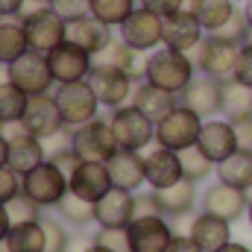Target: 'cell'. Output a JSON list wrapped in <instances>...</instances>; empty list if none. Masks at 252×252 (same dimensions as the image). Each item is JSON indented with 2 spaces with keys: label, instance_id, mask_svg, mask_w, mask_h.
Returning a JSON list of instances; mask_svg holds the SVG:
<instances>
[{
  "label": "cell",
  "instance_id": "cell-6",
  "mask_svg": "<svg viewBox=\"0 0 252 252\" xmlns=\"http://www.w3.org/2000/svg\"><path fill=\"white\" fill-rule=\"evenodd\" d=\"M238 53H241V44L226 41V38H220L214 32H205V38L199 41V47L190 56H193L199 73L214 76V79H229V76H235Z\"/></svg>",
  "mask_w": 252,
  "mask_h": 252
},
{
  "label": "cell",
  "instance_id": "cell-35",
  "mask_svg": "<svg viewBox=\"0 0 252 252\" xmlns=\"http://www.w3.org/2000/svg\"><path fill=\"white\" fill-rule=\"evenodd\" d=\"M138 9V0H91V15L118 30L126 18Z\"/></svg>",
  "mask_w": 252,
  "mask_h": 252
},
{
  "label": "cell",
  "instance_id": "cell-24",
  "mask_svg": "<svg viewBox=\"0 0 252 252\" xmlns=\"http://www.w3.org/2000/svg\"><path fill=\"white\" fill-rule=\"evenodd\" d=\"M97 226H129L135 220V193L124 188H112L103 199L94 202Z\"/></svg>",
  "mask_w": 252,
  "mask_h": 252
},
{
  "label": "cell",
  "instance_id": "cell-42",
  "mask_svg": "<svg viewBox=\"0 0 252 252\" xmlns=\"http://www.w3.org/2000/svg\"><path fill=\"white\" fill-rule=\"evenodd\" d=\"M18 190H21V176H18L9 164H3V167H0V205H6Z\"/></svg>",
  "mask_w": 252,
  "mask_h": 252
},
{
  "label": "cell",
  "instance_id": "cell-40",
  "mask_svg": "<svg viewBox=\"0 0 252 252\" xmlns=\"http://www.w3.org/2000/svg\"><path fill=\"white\" fill-rule=\"evenodd\" d=\"M44 223V232H47V252H67L70 250V235L59 220H50V217H41Z\"/></svg>",
  "mask_w": 252,
  "mask_h": 252
},
{
  "label": "cell",
  "instance_id": "cell-12",
  "mask_svg": "<svg viewBox=\"0 0 252 252\" xmlns=\"http://www.w3.org/2000/svg\"><path fill=\"white\" fill-rule=\"evenodd\" d=\"M47 62H50V70H53V79L56 85H67V82H82L88 79L91 67H94V56L88 50H82L79 44L67 41L64 38L62 44H56L50 53H47Z\"/></svg>",
  "mask_w": 252,
  "mask_h": 252
},
{
  "label": "cell",
  "instance_id": "cell-14",
  "mask_svg": "<svg viewBox=\"0 0 252 252\" xmlns=\"http://www.w3.org/2000/svg\"><path fill=\"white\" fill-rule=\"evenodd\" d=\"M179 106H185L190 112H196L202 121H211L220 115L223 109V79L196 73L190 79V85L179 94Z\"/></svg>",
  "mask_w": 252,
  "mask_h": 252
},
{
  "label": "cell",
  "instance_id": "cell-4",
  "mask_svg": "<svg viewBox=\"0 0 252 252\" xmlns=\"http://www.w3.org/2000/svg\"><path fill=\"white\" fill-rule=\"evenodd\" d=\"M88 85L94 88L100 106H106V109H121L126 103H132V94H135V76L115 64L94 62L91 73H88Z\"/></svg>",
  "mask_w": 252,
  "mask_h": 252
},
{
  "label": "cell",
  "instance_id": "cell-17",
  "mask_svg": "<svg viewBox=\"0 0 252 252\" xmlns=\"http://www.w3.org/2000/svg\"><path fill=\"white\" fill-rule=\"evenodd\" d=\"M67 185H70V193H76V196H82V199H88V202L103 199L109 190L115 188L106 161H79L76 170L70 173Z\"/></svg>",
  "mask_w": 252,
  "mask_h": 252
},
{
  "label": "cell",
  "instance_id": "cell-53",
  "mask_svg": "<svg viewBox=\"0 0 252 252\" xmlns=\"http://www.w3.org/2000/svg\"><path fill=\"white\" fill-rule=\"evenodd\" d=\"M244 15H247V21H250V27H252V0L244 3Z\"/></svg>",
  "mask_w": 252,
  "mask_h": 252
},
{
  "label": "cell",
  "instance_id": "cell-45",
  "mask_svg": "<svg viewBox=\"0 0 252 252\" xmlns=\"http://www.w3.org/2000/svg\"><path fill=\"white\" fill-rule=\"evenodd\" d=\"M138 6H144V9H150V12L167 18V15H173V12L182 9V0H138Z\"/></svg>",
  "mask_w": 252,
  "mask_h": 252
},
{
  "label": "cell",
  "instance_id": "cell-47",
  "mask_svg": "<svg viewBox=\"0 0 252 252\" xmlns=\"http://www.w3.org/2000/svg\"><path fill=\"white\" fill-rule=\"evenodd\" d=\"M167 252H202V247H199L190 235H176L173 244L167 247Z\"/></svg>",
  "mask_w": 252,
  "mask_h": 252
},
{
  "label": "cell",
  "instance_id": "cell-48",
  "mask_svg": "<svg viewBox=\"0 0 252 252\" xmlns=\"http://www.w3.org/2000/svg\"><path fill=\"white\" fill-rule=\"evenodd\" d=\"M30 0H0V15L3 18H18Z\"/></svg>",
  "mask_w": 252,
  "mask_h": 252
},
{
  "label": "cell",
  "instance_id": "cell-41",
  "mask_svg": "<svg viewBox=\"0 0 252 252\" xmlns=\"http://www.w3.org/2000/svg\"><path fill=\"white\" fill-rule=\"evenodd\" d=\"M50 6L62 15L64 21H73V18L91 15V0H50Z\"/></svg>",
  "mask_w": 252,
  "mask_h": 252
},
{
  "label": "cell",
  "instance_id": "cell-20",
  "mask_svg": "<svg viewBox=\"0 0 252 252\" xmlns=\"http://www.w3.org/2000/svg\"><path fill=\"white\" fill-rule=\"evenodd\" d=\"M202 38H205V30L193 12L179 9V12L164 18V44L167 47L182 50V53H193Z\"/></svg>",
  "mask_w": 252,
  "mask_h": 252
},
{
  "label": "cell",
  "instance_id": "cell-44",
  "mask_svg": "<svg viewBox=\"0 0 252 252\" xmlns=\"http://www.w3.org/2000/svg\"><path fill=\"white\" fill-rule=\"evenodd\" d=\"M232 126H235V135H238V150L252 153V115H244V118L232 121Z\"/></svg>",
  "mask_w": 252,
  "mask_h": 252
},
{
  "label": "cell",
  "instance_id": "cell-36",
  "mask_svg": "<svg viewBox=\"0 0 252 252\" xmlns=\"http://www.w3.org/2000/svg\"><path fill=\"white\" fill-rule=\"evenodd\" d=\"M179 158H182V170H185V179H193V182H202V179H208L211 173H217V164L193 144L188 150H182L179 153Z\"/></svg>",
  "mask_w": 252,
  "mask_h": 252
},
{
  "label": "cell",
  "instance_id": "cell-59",
  "mask_svg": "<svg viewBox=\"0 0 252 252\" xmlns=\"http://www.w3.org/2000/svg\"><path fill=\"white\" fill-rule=\"evenodd\" d=\"M250 41H252V32H250Z\"/></svg>",
  "mask_w": 252,
  "mask_h": 252
},
{
  "label": "cell",
  "instance_id": "cell-32",
  "mask_svg": "<svg viewBox=\"0 0 252 252\" xmlns=\"http://www.w3.org/2000/svg\"><path fill=\"white\" fill-rule=\"evenodd\" d=\"M56 211H59V217H62L64 223H70V226H76V229L97 223L94 202H88V199H82V196H76V193H70V190H67L62 199H59Z\"/></svg>",
  "mask_w": 252,
  "mask_h": 252
},
{
  "label": "cell",
  "instance_id": "cell-25",
  "mask_svg": "<svg viewBox=\"0 0 252 252\" xmlns=\"http://www.w3.org/2000/svg\"><path fill=\"white\" fill-rule=\"evenodd\" d=\"M41 161H47V150H44V141L30 135V132H21L15 138H9V167L18 173V176H27L30 170H35Z\"/></svg>",
  "mask_w": 252,
  "mask_h": 252
},
{
  "label": "cell",
  "instance_id": "cell-27",
  "mask_svg": "<svg viewBox=\"0 0 252 252\" xmlns=\"http://www.w3.org/2000/svg\"><path fill=\"white\" fill-rule=\"evenodd\" d=\"M132 103H135L153 124H158L161 118H167V115L179 106V97L170 94V91H164V88H156V85H150V82H138V85H135V94H132Z\"/></svg>",
  "mask_w": 252,
  "mask_h": 252
},
{
  "label": "cell",
  "instance_id": "cell-52",
  "mask_svg": "<svg viewBox=\"0 0 252 252\" xmlns=\"http://www.w3.org/2000/svg\"><path fill=\"white\" fill-rule=\"evenodd\" d=\"M82 252H112V250H106L103 244H97V241H91V244H88V247H85Z\"/></svg>",
  "mask_w": 252,
  "mask_h": 252
},
{
  "label": "cell",
  "instance_id": "cell-46",
  "mask_svg": "<svg viewBox=\"0 0 252 252\" xmlns=\"http://www.w3.org/2000/svg\"><path fill=\"white\" fill-rule=\"evenodd\" d=\"M150 214H161L158 211V202H156V193H135V217H150Z\"/></svg>",
  "mask_w": 252,
  "mask_h": 252
},
{
  "label": "cell",
  "instance_id": "cell-60",
  "mask_svg": "<svg viewBox=\"0 0 252 252\" xmlns=\"http://www.w3.org/2000/svg\"><path fill=\"white\" fill-rule=\"evenodd\" d=\"M0 21H3V15H0Z\"/></svg>",
  "mask_w": 252,
  "mask_h": 252
},
{
  "label": "cell",
  "instance_id": "cell-1",
  "mask_svg": "<svg viewBox=\"0 0 252 252\" xmlns=\"http://www.w3.org/2000/svg\"><path fill=\"white\" fill-rule=\"evenodd\" d=\"M193 76H196V62H193L190 53H182V50H173V47L161 44L158 50H153L147 56L144 82H150L156 88H164V91L179 97L190 85Z\"/></svg>",
  "mask_w": 252,
  "mask_h": 252
},
{
  "label": "cell",
  "instance_id": "cell-2",
  "mask_svg": "<svg viewBox=\"0 0 252 252\" xmlns=\"http://www.w3.org/2000/svg\"><path fill=\"white\" fill-rule=\"evenodd\" d=\"M18 18H21V24H24L30 50L50 53L56 44H62L64 38H67V21H64L50 3H38L35 9L21 12Z\"/></svg>",
  "mask_w": 252,
  "mask_h": 252
},
{
  "label": "cell",
  "instance_id": "cell-43",
  "mask_svg": "<svg viewBox=\"0 0 252 252\" xmlns=\"http://www.w3.org/2000/svg\"><path fill=\"white\" fill-rule=\"evenodd\" d=\"M235 79H241L244 85H250V88H252V41L241 44L238 64H235Z\"/></svg>",
  "mask_w": 252,
  "mask_h": 252
},
{
  "label": "cell",
  "instance_id": "cell-56",
  "mask_svg": "<svg viewBox=\"0 0 252 252\" xmlns=\"http://www.w3.org/2000/svg\"><path fill=\"white\" fill-rule=\"evenodd\" d=\"M30 3H50V0H30Z\"/></svg>",
  "mask_w": 252,
  "mask_h": 252
},
{
  "label": "cell",
  "instance_id": "cell-37",
  "mask_svg": "<svg viewBox=\"0 0 252 252\" xmlns=\"http://www.w3.org/2000/svg\"><path fill=\"white\" fill-rule=\"evenodd\" d=\"M6 214H9L12 226H18V223H32V220H41V205H38L32 196H27L24 190H18V193L6 202Z\"/></svg>",
  "mask_w": 252,
  "mask_h": 252
},
{
  "label": "cell",
  "instance_id": "cell-49",
  "mask_svg": "<svg viewBox=\"0 0 252 252\" xmlns=\"http://www.w3.org/2000/svg\"><path fill=\"white\" fill-rule=\"evenodd\" d=\"M9 229H12V220H9V214H6V205H0V244L6 241Z\"/></svg>",
  "mask_w": 252,
  "mask_h": 252
},
{
  "label": "cell",
  "instance_id": "cell-58",
  "mask_svg": "<svg viewBox=\"0 0 252 252\" xmlns=\"http://www.w3.org/2000/svg\"><path fill=\"white\" fill-rule=\"evenodd\" d=\"M0 129H3V121H0Z\"/></svg>",
  "mask_w": 252,
  "mask_h": 252
},
{
  "label": "cell",
  "instance_id": "cell-5",
  "mask_svg": "<svg viewBox=\"0 0 252 252\" xmlns=\"http://www.w3.org/2000/svg\"><path fill=\"white\" fill-rule=\"evenodd\" d=\"M3 70H6V79L15 82L30 97L50 94V88L56 85L50 62H47V53H38V50H27L18 62H12L9 67H3Z\"/></svg>",
  "mask_w": 252,
  "mask_h": 252
},
{
  "label": "cell",
  "instance_id": "cell-10",
  "mask_svg": "<svg viewBox=\"0 0 252 252\" xmlns=\"http://www.w3.org/2000/svg\"><path fill=\"white\" fill-rule=\"evenodd\" d=\"M118 35L138 53H153L164 44V18L138 6L124 24L118 27Z\"/></svg>",
  "mask_w": 252,
  "mask_h": 252
},
{
  "label": "cell",
  "instance_id": "cell-28",
  "mask_svg": "<svg viewBox=\"0 0 252 252\" xmlns=\"http://www.w3.org/2000/svg\"><path fill=\"white\" fill-rule=\"evenodd\" d=\"M27 50H30V41H27L21 18H3L0 21V67L18 62Z\"/></svg>",
  "mask_w": 252,
  "mask_h": 252
},
{
  "label": "cell",
  "instance_id": "cell-39",
  "mask_svg": "<svg viewBox=\"0 0 252 252\" xmlns=\"http://www.w3.org/2000/svg\"><path fill=\"white\" fill-rule=\"evenodd\" d=\"M94 241L112 252H132L129 250V226H100Z\"/></svg>",
  "mask_w": 252,
  "mask_h": 252
},
{
  "label": "cell",
  "instance_id": "cell-26",
  "mask_svg": "<svg viewBox=\"0 0 252 252\" xmlns=\"http://www.w3.org/2000/svg\"><path fill=\"white\" fill-rule=\"evenodd\" d=\"M156 193V202H158V211L167 217V220H179L193 211L196 205V182L193 179H179L176 185L161 190H153Z\"/></svg>",
  "mask_w": 252,
  "mask_h": 252
},
{
  "label": "cell",
  "instance_id": "cell-8",
  "mask_svg": "<svg viewBox=\"0 0 252 252\" xmlns=\"http://www.w3.org/2000/svg\"><path fill=\"white\" fill-rule=\"evenodd\" d=\"M202 118L196 112H190L185 106H176L167 118H161L156 124V144L158 147H167V150H188L199 141V132H202Z\"/></svg>",
  "mask_w": 252,
  "mask_h": 252
},
{
  "label": "cell",
  "instance_id": "cell-23",
  "mask_svg": "<svg viewBox=\"0 0 252 252\" xmlns=\"http://www.w3.org/2000/svg\"><path fill=\"white\" fill-rule=\"evenodd\" d=\"M188 235L202 247V252H217L232 241V223L223 220V217H217V214L202 211V214H196L190 220Z\"/></svg>",
  "mask_w": 252,
  "mask_h": 252
},
{
  "label": "cell",
  "instance_id": "cell-21",
  "mask_svg": "<svg viewBox=\"0 0 252 252\" xmlns=\"http://www.w3.org/2000/svg\"><path fill=\"white\" fill-rule=\"evenodd\" d=\"M112 38H115L112 27H109V24H103V21H100V18H94V15H82V18L67 21V41L79 44V47H82V50H88L91 56H97V53H100Z\"/></svg>",
  "mask_w": 252,
  "mask_h": 252
},
{
  "label": "cell",
  "instance_id": "cell-31",
  "mask_svg": "<svg viewBox=\"0 0 252 252\" xmlns=\"http://www.w3.org/2000/svg\"><path fill=\"white\" fill-rule=\"evenodd\" d=\"M220 115L229 118V121H238L244 115H252V88L250 85H244L235 76L223 79V109H220Z\"/></svg>",
  "mask_w": 252,
  "mask_h": 252
},
{
  "label": "cell",
  "instance_id": "cell-13",
  "mask_svg": "<svg viewBox=\"0 0 252 252\" xmlns=\"http://www.w3.org/2000/svg\"><path fill=\"white\" fill-rule=\"evenodd\" d=\"M176 232L164 214L135 217L129 223V250L132 252H167Z\"/></svg>",
  "mask_w": 252,
  "mask_h": 252
},
{
  "label": "cell",
  "instance_id": "cell-11",
  "mask_svg": "<svg viewBox=\"0 0 252 252\" xmlns=\"http://www.w3.org/2000/svg\"><path fill=\"white\" fill-rule=\"evenodd\" d=\"M56 103H59L64 126H70V129H76V126L100 118V115H97V112H100V100H97L94 88L88 85V79L59 85V88H56Z\"/></svg>",
  "mask_w": 252,
  "mask_h": 252
},
{
  "label": "cell",
  "instance_id": "cell-9",
  "mask_svg": "<svg viewBox=\"0 0 252 252\" xmlns=\"http://www.w3.org/2000/svg\"><path fill=\"white\" fill-rule=\"evenodd\" d=\"M112 132L118 138V147L121 150H144L150 141H156V124L135 106V103H126L121 109H112Z\"/></svg>",
  "mask_w": 252,
  "mask_h": 252
},
{
  "label": "cell",
  "instance_id": "cell-29",
  "mask_svg": "<svg viewBox=\"0 0 252 252\" xmlns=\"http://www.w3.org/2000/svg\"><path fill=\"white\" fill-rule=\"evenodd\" d=\"M6 247L12 252H47V232H44V223L41 220H32V223H18L9 229Z\"/></svg>",
  "mask_w": 252,
  "mask_h": 252
},
{
  "label": "cell",
  "instance_id": "cell-19",
  "mask_svg": "<svg viewBox=\"0 0 252 252\" xmlns=\"http://www.w3.org/2000/svg\"><path fill=\"white\" fill-rule=\"evenodd\" d=\"M196 147H199L214 164H220L223 158H229V156L238 150V135H235L232 121H229V118H211V121H205Z\"/></svg>",
  "mask_w": 252,
  "mask_h": 252
},
{
  "label": "cell",
  "instance_id": "cell-34",
  "mask_svg": "<svg viewBox=\"0 0 252 252\" xmlns=\"http://www.w3.org/2000/svg\"><path fill=\"white\" fill-rule=\"evenodd\" d=\"M235 12H238L235 0H199V6H196V18L205 32H217Z\"/></svg>",
  "mask_w": 252,
  "mask_h": 252
},
{
  "label": "cell",
  "instance_id": "cell-7",
  "mask_svg": "<svg viewBox=\"0 0 252 252\" xmlns=\"http://www.w3.org/2000/svg\"><path fill=\"white\" fill-rule=\"evenodd\" d=\"M21 190L27 196H32L41 208H56L59 199L70 190V185H67V173L59 164H53L47 158L35 170H30L27 176H21Z\"/></svg>",
  "mask_w": 252,
  "mask_h": 252
},
{
  "label": "cell",
  "instance_id": "cell-51",
  "mask_svg": "<svg viewBox=\"0 0 252 252\" xmlns=\"http://www.w3.org/2000/svg\"><path fill=\"white\" fill-rule=\"evenodd\" d=\"M217 252H252V250L247 247V244H235V241H229L223 250H217Z\"/></svg>",
  "mask_w": 252,
  "mask_h": 252
},
{
  "label": "cell",
  "instance_id": "cell-18",
  "mask_svg": "<svg viewBox=\"0 0 252 252\" xmlns=\"http://www.w3.org/2000/svg\"><path fill=\"white\" fill-rule=\"evenodd\" d=\"M144 170H147V185L150 190H161L176 185L179 179H185V170H182V158L176 150H167V147H156L144 156Z\"/></svg>",
  "mask_w": 252,
  "mask_h": 252
},
{
  "label": "cell",
  "instance_id": "cell-38",
  "mask_svg": "<svg viewBox=\"0 0 252 252\" xmlns=\"http://www.w3.org/2000/svg\"><path fill=\"white\" fill-rule=\"evenodd\" d=\"M250 21H247V15H244V6H238V12L214 32V35H220V38H226V41H235V44H247L250 41Z\"/></svg>",
  "mask_w": 252,
  "mask_h": 252
},
{
  "label": "cell",
  "instance_id": "cell-50",
  "mask_svg": "<svg viewBox=\"0 0 252 252\" xmlns=\"http://www.w3.org/2000/svg\"><path fill=\"white\" fill-rule=\"evenodd\" d=\"M6 161H9V138L0 132V167H3Z\"/></svg>",
  "mask_w": 252,
  "mask_h": 252
},
{
  "label": "cell",
  "instance_id": "cell-57",
  "mask_svg": "<svg viewBox=\"0 0 252 252\" xmlns=\"http://www.w3.org/2000/svg\"><path fill=\"white\" fill-rule=\"evenodd\" d=\"M235 3H238V6H244V3H247V0H235Z\"/></svg>",
  "mask_w": 252,
  "mask_h": 252
},
{
  "label": "cell",
  "instance_id": "cell-33",
  "mask_svg": "<svg viewBox=\"0 0 252 252\" xmlns=\"http://www.w3.org/2000/svg\"><path fill=\"white\" fill-rule=\"evenodd\" d=\"M27 106H30V94H24L15 82L3 79V82H0V121H3V124H18V121H24Z\"/></svg>",
  "mask_w": 252,
  "mask_h": 252
},
{
  "label": "cell",
  "instance_id": "cell-16",
  "mask_svg": "<svg viewBox=\"0 0 252 252\" xmlns=\"http://www.w3.org/2000/svg\"><path fill=\"white\" fill-rule=\"evenodd\" d=\"M24 129L35 138H50L56 132L64 129L62 112H59V103H56V94H38V97H30V106L24 112Z\"/></svg>",
  "mask_w": 252,
  "mask_h": 252
},
{
  "label": "cell",
  "instance_id": "cell-22",
  "mask_svg": "<svg viewBox=\"0 0 252 252\" xmlns=\"http://www.w3.org/2000/svg\"><path fill=\"white\" fill-rule=\"evenodd\" d=\"M109 173H112V185L138 193V188L147 182V170H144V156L138 150H118L109 161Z\"/></svg>",
  "mask_w": 252,
  "mask_h": 252
},
{
  "label": "cell",
  "instance_id": "cell-15",
  "mask_svg": "<svg viewBox=\"0 0 252 252\" xmlns=\"http://www.w3.org/2000/svg\"><path fill=\"white\" fill-rule=\"evenodd\" d=\"M250 199H252L250 190H241L235 185H226V182L217 179L211 188H205V193H202V211L217 214V217L235 223V220H241L247 214Z\"/></svg>",
  "mask_w": 252,
  "mask_h": 252
},
{
  "label": "cell",
  "instance_id": "cell-55",
  "mask_svg": "<svg viewBox=\"0 0 252 252\" xmlns=\"http://www.w3.org/2000/svg\"><path fill=\"white\" fill-rule=\"evenodd\" d=\"M0 252H12V250H9V247H6V244H0Z\"/></svg>",
  "mask_w": 252,
  "mask_h": 252
},
{
  "label": "cell",
  "instance_id": "cell-3",
  "mask_svg": "<svg viewBox=\"0 0 252 252\" xmlns=\"http://www.w3.org/2000/svg\"><path fill=\"white\" fill-rule=\"evenodd\" d=\"M70 147L82 161H109L121 150L112 132V124L103 118H94L88 124L70 129Z\"/></svg>",
  "mask_w": 252,
  "mask_h": 252
},
{
  "label": "cell",
  "instance_id": "cell-30",
  "mask_svg": "<svg viewBox=\"0 0 252 252\" xmlns=\"http://www.w3.org/2000/svg\"><path fill=\"white\" fill-rule=\"evenodd\" d=\"M217 179L241 190H252V153L235 150L229 158H223L217 164Z\"/></svg>",
  "mask_w": 252,
  "mask_h": 252
},
{
  "label": "cell",
  "instance_id": "cell-54",
  "mask_svg": "<svg viewBox=\"0 0 252 252\" xmlns=\"http://www.w3.org/2000/svg\"><path fill=\"white\" fill-rule=\"evenodd\" d=\"M247 220H250V226H252V199H250V208H247Z\"/></svg>",
  "mask_w": 252,
  "mask_h": 252
}]
</instances>
